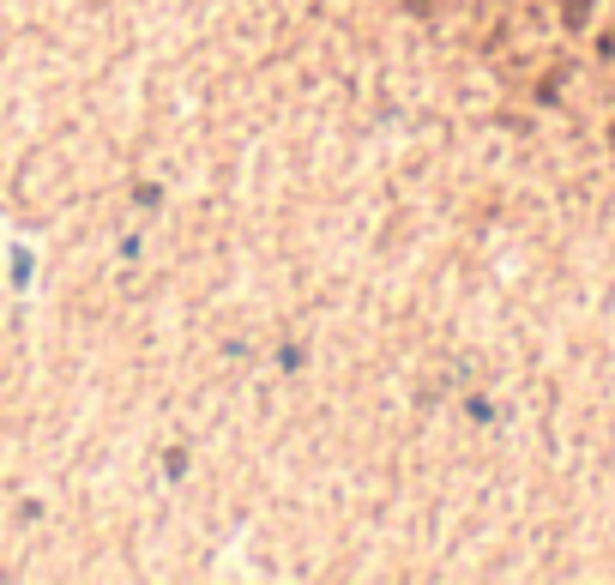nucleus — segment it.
<instances>
[{
    "instance_id": "nucleus-1",
    "label": "nucleus",
    "mask_w": 615,
    "mask_h": 585,
    "mask_svg": "<svg viewBox=\"0 0 615 585\" xmlns=\"http://www.w3.org/2000/svg\"><path fill=\"white\" fill-rule=\"evenodd\" d=\"M404 7H410V12H417V19H422V12H434V0H404Z\"/></svg>"
},
{
    "instance_id": "nucleus-2",
    "label": "nucleus",
    "mask_w": 615,
    "mask_h": 585,
    "mask_svg": "<svg viewBox=\"0 0 615 585\" xmlns=\"http://www.w3.org/2000/svg\"><path fill=\"white\" fill-rule=\"evenodd\" d=\"M609 145H615V127H609Z\"/></svg>"
}]
</instances>
